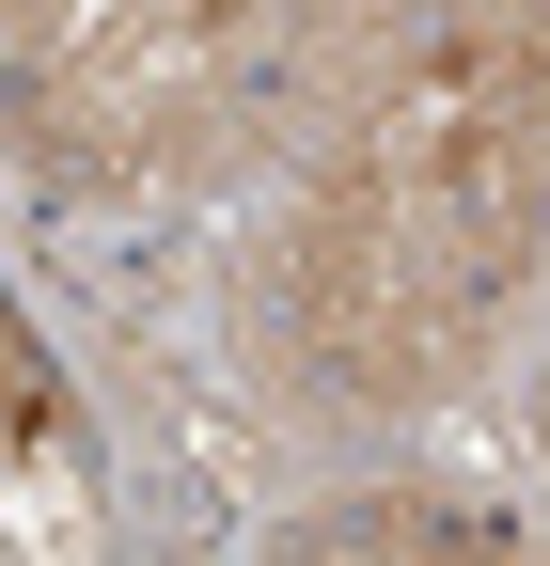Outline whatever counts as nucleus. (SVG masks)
<instances>
[{"label": "nucleus", "mask_w": 550, "mask_h": 566, "mask_svg": "<svg viewBox=\"0 0 550 566\" xmlns=\"http://www.w3.org/2000/svg\"><path fill=\"white\" fill-rule=\"evenodd\" d=\"M550 268V17H409L330 95L267 252V331L347 409H425Z\"/></svg>", "instance_id": "1"}, {"label": "nucleus", "mask_w": 550, "mask_h": 566, "mask_svg": "<svg viewBox=\"0 0 550 566\" xmlns=\"http://www.w3.org/2000/svg\"><path fill=\"white\" fill-rule=\"evenodd\" d=\"M299 17H189V0H126V17H0V95L63 174H204L252 111L284 95Z\"/></svg>", "instance_id": "2"}, {"label": "nucleus", "mask_w": 550, "mask_h": 566, "mask_svg": "<svg viewBox=\"0 0 550 566\" xmlns=\"http://www.w3.org/2000/svg\"><path fill=\"white\" fill-rule=\"evenodd\" d=\"M267 566H550V551L504 520H456V504H347V520L284 535Z\"/></svg>", "instance_id": "3"}, {"label": "nucleus", "mask_w": 550, "mask_h": 566, "mask_svg": "<svg viewBox=\"0 0 550 566\" xmlns=\"http://www.w3.org/2000/svg\"><path fill=\"white\" fill-rule=\"evenodd\" d=\"M535 441H550V378H535Z\"/></svg>", "instance_id": "4"}]
</instances>
